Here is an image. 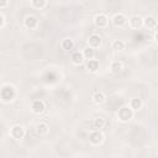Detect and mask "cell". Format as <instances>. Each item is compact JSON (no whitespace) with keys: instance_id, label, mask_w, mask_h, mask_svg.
<instances>
[{"instance_id":"1","label":"cell","mask_w":158,"mask_h":158,"mask_svg":"<svg viewBox=\"0 0 158 158\" xmlns=\"http://www.w3.org/2000/svg\"><path fill=\"white\" fill-rule=\"evenodd\" d=\"M16 95V91L14 89L12 85H4L1 89H0V99L4 101V102H10L14 100Z\"/></svg>"},{"instance_id":"2","label":"cell","mask_w":158,"mask_h":158,"mask_svg":"<svg viewBox=\"0 0 158 158\" xmlns=\"http://www.w3.org/2000/svg\"><path fill=\"white\" fill-rule=\"evenodd\" d=\"M117 117L120 121L122 122H128L132 117H133V110L128 106V105H125V106H121L117 111Z\"/></svg>"},{"instance_id":"3","label":"cell","mask_w":158,"mask_h":158,"mask_svg":"<svg viewBox=\"0 0 158 158\" xmlns=\"http://www.w3.org/2000/svg\"><path fill=\"white\" fill-rule=\"evenodd\" d=\"M10 135H11V137L15 138V139H21V138H23V136H25V130L22 128V126L15 125V126L11 128Z\"/></svg>"},{"instance_id":"4","label":"cell","mask_w":158,"mask_h":158,"mask_svg":"<svg viewBox=\"0 0 158 158\" xmlns=\"http://www.w3.org/2000/svg\"><path fill=\"white\" fill-rule=\"evenodd\" d=\"M89 141H90V143L94 144V146L100 144V143L102 142V135H101V132H100L99 130H94V131L90 133V136H89Z\"/></svg>"},{"instance_id":"5","label":"cell","mask_w":158,"mask_h":158,"mask_svg":"<svg viewBox=\"0 0 158 158\" xmlns=\"http://www.w3.org/2000/svg\"><path fill=\"white\" fill-rule=\"evenodd\" d=\"M112 23L115 27H122L127 23V17L123 14H116L112 17Z\"/></svg>"},{"instance_id":"6","label":"cell","mask_w":158,"mask_h":158,"mask_svg":"<svg viewBox=\"0 0 158 158\" xmlns=\"http://www.w3.org/2000/svg\"><path fill=\"white\" fill-rule=\"evenodd\" d=\"M31 110L33 114H42L44 111V102L42 100H33L32 101V105H31Z\"/></svg>"},{"instance_id":"7","label":"cell","mask_w":158,"mask_h":158,"mask_svg":"<svg viewBox=\"0 0 158 158\" xmlns=\"http://www.w3.org/2000/svg\"><path fill=\"white\" fill-rule=\"evenodd\" d=\"M101 42H102L101 37H100L99 35H95V33L90 35L89 38H88L89 47H93V48H98V47H100V46H101Z\"/></svg>"},{"instance_id":"8","label":"cell","mask_w":158,"mask_h":158,"mask_svg":"<svg viewBox=\"0 0 158 158\" xmlns=\"http://www.w3.org/2000/svg\"><path fill=\"white\" fill-rule=\"evenodd\" d=\"M94 22H95V25H96L99 28H104V27H106V26H107L109 20H107L106 15H104V14H99V15H96V16H95Z\"/></svg>"},{"instance_id":"9","label":"cell","mask_w":158,"mask_h":158,"mask_svg":"<svg viewBox=\"0 0 158 158\" xmlns=\"http://www.w3.org/2000/svg\"><path fill=\"white\" fill-rule=\"evenodd\" d=\"M142 20H143V19H142L141 16H138V15L131 16V19L128 20V21H130V27L133 28V30L141 28V27H142Z\"/></svg>"},{"instance_id":"10","label":"cell","mask_w":158,"mask_h":158,"mask_svg":"<svg viewBox=\"0 0 158 158\" xmlns=\"http://www.w3.org/2000/svg\"><path fill=\"white\" fill-rule=\"evenodd\" d=\"M142 26L147 27V28H156L157 26V19L153 16H147L142 20Z\"/></svg>"},{"instance_id":"11","label":"cell","mask_w":158,"mask_h":158,"mask_svg":"<svg viewBox=\"0 0 158 158\" xmlns=\"http://www.w3.org/2000/svg\"><path fill=\"white\" fill-rule=\"evenodd\" d=\"M25 27H27V28H30V30H32V28H36L37 27V23H38V20L35 17V16H32V15H30V16H27L26 19H25Z\"/></svg>"},{"instance_id":"12","label":"cell","mask_w":158,"mask_h":158,"mask_svg":"<svg viewBox=\"0 0 158 158\" xmlns=\"http://www.w3.org/2000/svg\"><path fill=\"white\" fill-rule=\"evenodd\" d=\"M48 131H49L48 125L44 123V122H40V123L36 126V133H37L38 136H46V135H48Z\"/></svg>"},{"instance_id":"13","label":"cell","mask_w":158,"mask_h":158,"mask_svg":"<svg viewBox=\"0 0 158 158\" xmlns=\"http://www.w3.org/2000/svg\"><path fill=\"white\" fill-rule=\"evenodd\" d=\"M86 68H88L89 72L95 73V72H98V69H99V62H98L96 59H94V58H93V59H88Z\"/></svg>"},{"instance_id":"14","label":"cell","mask_w":158,"mask_h":158,"mask_svg":"<svg viewBox=\"0 0 158 158\" xmlns=\"http://www.w3.org/2000/svg\"><path fill=\"white\" fill-rule=\"evenodd\" d=\"M72 62H73V64H75V65H79V64H81L83 62H84V57H83V53H80V52H74L73 54H72Z\"/></svg>"},{"instance_id":"15","label":"cell","mask_w":158,"mask_h":158,"mask_svg":"<svg viewBox=\"0 0 158 158\" xmlns=\"http://www.w3.org/2000/svg\"><path fill=\"white\" fill-rule=\"evenodd\" d=\"M93 100H94L95 104L100 105V104L105 102V100H106V95H105L102 91H96V93L93 95Z\"/></svg>"},{"instance_id":"16","label":"cell","mask_w":158,"mask_h":158,"mask_svg":"<svg viewBox=\"0 0 158 158\" xmlns=\"http://www.w3.org/2000/svg\"><path fill=\"white\" fill-rule=\"evenodd\" d=\"M122 69H123V64H122L120 60H115V62L111 63V72H112V73L118 74V73L122 72Z\"/></svg>"},{"instance_id":"17","label":"cell","mask_w":158,"mask_h":158,"mask_svg":"<svg viewBox=\"0 0 158 158\" xmlns=\"http://www.w3.org/2000/svg\"><path fill=\"white\" fill-rule=\"evenodd\" d=\"M83 57H84V59H93L95 57V48L88 46L83 52Z\"/></svg>"},{"instance_id":"18","label":"cell","mask_w":158,"mask_h":158,"mask_svg":"<svg viewBox=\"0 0 158 158\" xmlns=\"http://www.w3.org/2000/svg\"><path fill=\"white\" fill-rule=\"evenodd\" d=\"M130 107L135 111V110H139L142 107V100L139 98H133L131 101H130Z\"/></svg>"},{"instance_id":"19","label":"cell","mask_w":158,"mask_h":158,"mask_svg":"<svg viewBox=\"0 0 158 158\" xmlns=\"http://www.w3.org/2000/svg\"><path fill=\"white\" fill-rule=\"evenodd\" d=\"M60 46H62L63 49L70 51V49H73V47H74V42H73V40H70V38H64V40L62 41Z\"/></svg>"},{"instance_id":"20","label":"cell","mask_w":158,"mask_h":158,"mask_svg":"<svg viewBox=\"0 0 158 158\" xmlns=\"http://www.w3.org/2000/svg\"><path fill=\"white\" fill-rule=\"evenodd\" d=\"M105 126V121L101 117H95L93 120V130H100Z\"/></svg>"},{"instance_id":"21","label":"cell","mask_w":158,"mask_h":158,"mask_svg":"<svg viewBox=\"0 0 158 158\" xmlns=\"http://www.w3.org/2000/svg\"><path fill=\"white\" fill-rule=\"evenodd\" d=\"M112 48L115 51H121V49L125 48V42L121 41V40H116V41L112 42Z\"/></svg>"},{"instance_id":"22","label":"cell","mask_w":158,"mask_h":158,"mask_svg":"<svg viewBox=\"0 0 158 158\" xmlns=\"http://www.w3.org/2000/svg\"><path fill=\"white\" fill-rule=\"evenodd\" d=\"M31 4L35 9H43L46 6V0H31Z\"/></svg>"},{"instance_id":"23","label":"cell","mask_w":158,"mask_h":158,"mask_svg":"<svg viewBox=\"0 0 158 158\" xmlns=\"http://www.w3.org/2000/svg\"><path fill=\"white\" fill-rule=\"evenodd\" d=\"M9 4V0H0V9H4Z\"/></svg>"},{"instance_id":"24","label":"cell","mask_w":158,"mask_h":158,"mask_svg":"<svg viewBox=\"0 0 158 158\" xmlns=\"http://www.w3.org/2000/svg\"><path fill=\"white\" fill-rule=\"evenodd\" d=\"M2 25H4V17H2L1 15H0V27H1Z\"/></svg>"}]
</instances>
